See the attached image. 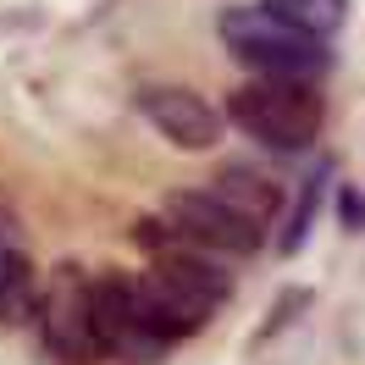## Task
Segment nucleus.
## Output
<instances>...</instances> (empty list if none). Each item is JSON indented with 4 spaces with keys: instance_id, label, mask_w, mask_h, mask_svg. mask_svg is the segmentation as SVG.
<instances>
[{
    "instance_id": "1",
    "label": "nucleus",
    "mask_w": 365,
    "mask_h": 365,
    "mask_svg": "<svg viewBox=\"0 0 365 365\" xmlns=\"http://www.w3.org/2000/svg\"><path fill=\"white\" fill-rule=\"evenodd\" d=\"M227 122L238 133H250L266 150H310L327 128V94L316 89V78H260L238 83L227 94Z\"/></svg>"
},
{
    "instance_id": "2",
    "label": "nucleus",
    "mask_w": 365,
    "mask_h": 365,
    "mask_svg": "<svg viewBox=\"0 0 365 365\" xmlns=\"http://www.w3.org/2000/svg\"><path fill=\"white\" fill-rule=\"evenodd\" d=\"M216 34H222L232 61L244 72H260V78H321L332 67L327 39L288 23L272 6H227L216 17Z\"/></svg>"
},
{
    "instance_id": "3",
    "label": "nucleus",
    "mask_w": 365,
    "mask_h": 365,
    "mask_svg": "<svg viewBox=\"0 0 365 365\" xmlns=\"http://www.w3.org/2000/svg\"><path fill=\"white\" fill-rule=\"evenodd\" d=\"M34 321H39V343H45L50 360H61V365L111 360V349L100 338V321H94V277H83L78 266H61L50 277Z\"/></svg>"
},
{
    "instance_id": "4",
    "label": "nucleus",
    "mask_w": 365,
    "mask_h": 365,
    "mask_svg": "<svg viewBox=\"0 0 365 365\" xmlns=\"http://www.w3.org/2000/svg\"><path fill=\"white\" fill-rule=\"evenodd\" d=\"M160 216H166L182 238L227 255V260H250V255L266 250V227L250 222L244 210H232L227 200L210 194V188H172V194L160 200Z\"/></svg>"
},
{
    "instance_id": "5",
    "label": "nucleus",
    "mask_w": 365,
    "mask_h": 365,
    "mask_svg": "<svg viewBox=\"0 0 365 365\" xmlns=\"http://www.w3.org/2000/svg\"><path fill=\"white\" fill-rule=\"evenodd\" d=\"M138 111H144V122H150L172 150L200 155V150H216V144H222V111H216L210 100H200L194 89H182V83H144V89H138Z\"/></svg>"
},
{
    "instance_id": "6",
    "label": "nucleus",
    "mask_w": 365,
    "mask_h": 365,
    "mask_svg": "<svg viewBox=\"0 0 365 365\" xmlns=\"http://www.w3.org/2000/svg\"><path fill=\"white\" fill-rule=\"evenodd\" d=\"M94 321H100V338L111 349V360H133V365H150L166 354V343H155L138 321V304H133V282L128 272H106L94 277Z\"/></svg>"
},
{
    "instance_id": "7",
    "label": "nucleus",
    "mask_w": 365,
    "mask_h": 365,
    "mask_svg": "<svg viewBox=\"0 0 365 365\" xmlns=\"http://www.w3.org/2000/svg\"><path fill=\"white\" fill-rule=\"evenodd\" d=\"M39 266L28 255L23 232H17V216L0 210V327H23V321L39 316Z\"/></svg>"
},
{
    "instance_id": "8",
    "label": "nucleus",
    "mask_w": 365,
    "mask_h": 365,
    "mask_svg": "<svg viewBox=\"0 0 365 365\" xmlns=\"http://www.w3.org/2000/svg\"><path fill=\"white\" fill-rule=\"evenodd\" d=\"M210 194H222L232 210H244L250 222H260V227L272 232L277 222H282V188H277L260 166H244V160H227L216 178L205 182Z\"/></svg>"
},
{
    "instance_id": "9",
    "label": "nucleus",
    "mask_w": 365,
    "mask_h": 365,
    "mask_svg": "<svg viewBox=\"0 0 365 365\" xmlns=\"http://www.w3.org/2000/svg\"><path fill=\"white\" fill-rule=\"evenodd\" d=\"M272 11H282L288 23H299V28H310V34H338L343 28V17H349V0H266Z\"/></svg>"
}]
</instances>
